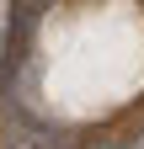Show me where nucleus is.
Here are the masks:
<instances>
[{
  "instance_id": "obj_1",
  "label": "nucleus",
  "mask_w": 144,
  "mask_h": 149,
  "mask_svg": "<svg viewBox=\"0 0 144 149\" xmlns=\"http://www.w3.org/2000/svg\"><path fill=\"white\" fill-rule=\"evenodd\" d=\"M134 149H144V139H134Z\"/></svg>"
}]
</instances>
